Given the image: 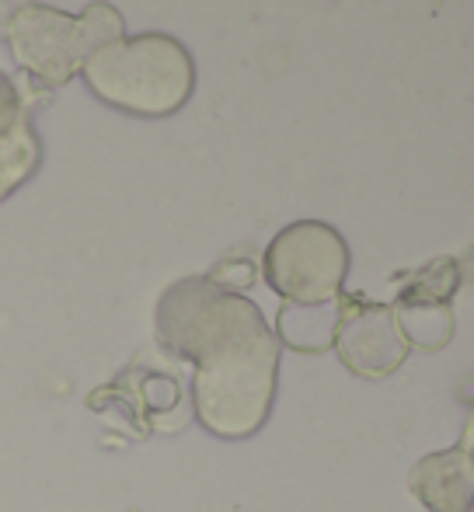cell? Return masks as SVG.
<instances>
[{
  "instance_id": "obj_4",
  "label": "cell",
  "mask_w": 474,
  "mask_h": 512,
  "mask_svg": "<svg viewBox=\"0 0 474 512\" xmlns=\"http://www.w3.org/2000/svg\"><path fill=\"white\" fill-rule=\"evenodd\" d=\"M349 276V244L321 220L283 227L265 248V283L293 307H325L342 297Z\"/></svg>"
},
{
  "instance_id": "obj_7",
  "label": "cell",
  "mask_w": 474,
  "mask_h": 512,
  "mask_svg": "<svg viewBox=\"0 0 474 512\" xmlns=\"http://www.w3.org/2000/svg\"><path fill=\"white\" fill-rule=\"evenodd\" d=\"M39 161H42L39 136H35L25 112L14 122H7V126H0V203L11 192H18L39 171Z\"/></svg>"
},
{
  "instance_id": "obj_2",
  "label": "cell",
  "mask_w": 474,
  "mask_h": 512,
  "mask_svg": "<svg viewBox=\"0 0 474 512\" xmlns=\"http://www.w3.org/2000/svg\"><path fill=\"white\" fill-rule=\"evenodd\" d=\"M91 95L140 119H164L196 91V63L178 39L161 32L116 39L81 70Z\"/></svg>"
},
{
  "instance_id": "obj_9",
  "label": "cell",
  "mask_w": 474,
  "mask_h": 512,
  "mask_svg": "<svg viewBox=\"0 0 474 512\" xmlns=\"http://www.w3.org/2000/svg\"><path fill=\"white\" fill-rule=\"evenodd\" d=\"M21 112H25V105H21L18 91H14V84L7 81L4 74H0V126H7V122H14Z\"/></svg>"
},
{
  "instance_id": "obj_5",
  "label": "cell",
  "mask_w": 474,
  "mask_h": 512,
  "mask_svg": "<svg viewBox=\"0 0 474 512\" xmlns=\"http://www.w3.org/2000/svg\"><path fill=\"white\" fill-rule=\"evenodd\" d=\"M335 352L356 377L384 380L394 370H401V363L412 352V342L401 331L391 307H356L346 300L339 331H335Z\"/></svg>"
},
{
  "instance_id": "obj_3",
  "label": "cell",
  "mask_w": 474,
  "mask_h": 512,
  "mask_svg": "<svg viewBox=\"0 0 474 512\" xmlns=\"http://www.w3.org/2000/svg\"><path fill=\"white\" fill-rule=\"evenodd\" d=\"M126 21L112 4H88L81 14L56 11L46 4H25L7 25V46L21 70L35 81L60 88L84 70L102 46L122 39Z\"/></svg>"
},
{
  "instance_id": "obj_1",
  "label": "cell",
  "mask_w": 474,
  "mask_h": 512,
  "mask_svg": "<svg viewBox=\"0 0 474 512\" xmlns=\"http://www.w3.org/2000/svg\"><path fill=\"white\" fill-rule=\"evenodd\" d=\"M157 338L189 359L199 425L220 439H248L269 422L279 384V338L255 300L213 276L171 283L157 300Z\"/></svg>"
},
{
  "instance_id": "obj_8",
  "label": "cell",
  "mask_w": 474,
  "mask_h": 512,
  "mask_svg": "<svg viewBox=\"0 0 474 512\" xmlns=\"http://www.w3.org/2000/svg\"><path fill=\"white\" fill-rule=\"evenodd\" d=\"M342 307L346 300H335L325 307H286L279 314V335L290 349L300 352H321L328 345H335V331L342 321Z\"/></svg>"
},
{
  "instance_id": "obj_6",
  "label": "cell",
  "mask_w": 474,
  "mask_h": 512,
  "mask_svg": "<svg viewBox=\"0 0 474 512\" xmlns=\"http://www.w3.org/2000/svg\"><path fill=\"white\" fill-rule=\"evenodd\" d=\"M408 488L429 512L474 509V443L468 436L450 450L426 453L408 474Z\"/></svg>"
}]
</instances>
